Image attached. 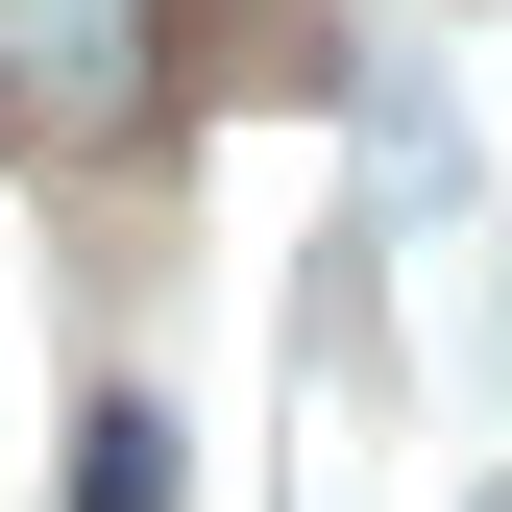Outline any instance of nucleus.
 <instances>
[{"label":"nucleus","instance_id":"f257e3e1","mask_svg":"<svg viewBox=\"0 0 512 512\" xmlns=\"http://www.w3.org/2000/svg\"><path fill=\"white\" fill-rule=\"evenodd\" d=\"M171 98V0H0V147H122Z\"/></svg>","mask_w":512,"mask_h":512},{"label":"nucleus","instance_id":"f03ea898","mask_svg":"<svg viewBox=\"0 0 512 512\" xmlns=\"http://www.w3.org/2000/svg\"><path fill=\"white\" fill-rule=\"evenodd\" d=\"M171 488V415H98V464H74V512H147Z\"/></svg>","mask_w":512,"mask_h":512}]
</instances>
